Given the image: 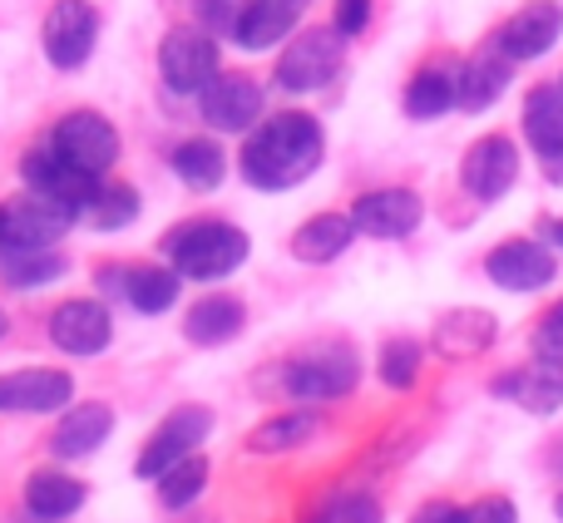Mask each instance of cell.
<instances>
[{
	"label": "cell",
	"mask_w": 563,
	"mask_h": 523,
	"mask_svg": "<svg viewBox=\"0 0 563 523\" xmlns=\"http://www.w3.org/2000/svg\"><path fill=\"white\" fill-rule=\"evenodd\" d=\"M321 158H327L321 124L301 109H282V114H267L247 129L243 148H238V174L257 193H287L317 174Z\"/></svg>",
	"instance_id": "1"
},
{
	"label": "cell",
	"mask_w": 563,
	"mask_h": 523,
	"mask_svg": "<svg viewBox=\"0 0 563 523\" xmlns=\"http://www.w3.org/2000/svg\"><path fill=\"white\" fill-rule=\"evenodd\" d=\"M253 253V237L238 223H223V218H194V223L168 227L164 237V257L168 267L184 281H223L233 277L238 267Z\"/></svg>",
	"instance_id": "2"
},
{
	"label": "cell",
	"mask_w": 563,
	"mask_h": 523,
	"mask_svg": "<svg viewBox=\"0 0 563 523\" xmlns=\"http://www.w3.org/2000/svg\"><path fill=\"white\" fill-rule=\"evenodd\" d=\"M361 386V356L346 341H317V346L297 350L282 360V390L297 405H327V400H346Z\"/></svg>",
	"instance_id": "3"
},
{
	"label": "cell",
	"mask_w": 563,
	"mask_h": 523,
	"mask_svg": "<svg viewBox=\"0 0 563 523\" xmlns=\"http://www.w3.org/2000/svg\"><path fill=\"white\" fill-rule=\"evenodd\" d=\"M341 65H346V35L336 25L297 30L277 55V85L287 94H311V89H327L341 75Z\"/></svg>",
	"instance_id": "4"
},
{
	"label": "cell",
	"mask_w": 563,
	"mask_h": 523,
	"mask_svg": "<svg viewBox=\"0 0 563 523\" xmlns=\"http://www.w3.org/2000/svg\"><path fill=\"white\" fill-rule=\"evenodd\" d=\"M218 69H223V49L203 25H174L158 45V75L174 94H198L218 79Z\"/></svg>",
	"instance_id": "5"
},
{
	"label": "cell",
	"mask_w": 563,
	"mask_h": 523,
	"mask_svg": "<svg viewBox=\"0 0 563 523\" xmlns=\"http://www.w3.org/2000/svg\"><path fill=\"white\" fill-rule=\"evenodd\" d=\"M49 144H55L75 168H85V174H95V178H104L109 168L119 164V154H124L119 129L109 124L104 114H95V109H75V114H65L55 129H49Z\"/></svg>",
	"instance_id": "6"
},
{
	"label": "cell",
	"mask_w": 563,
	"mask_h": 523,
	"mask_svg": "<svg viewBox=\"0 0 563 523\" xmlns=\"http://www.w3.org/2000/svg\"><path fill=\"white\" fill-rule=\"evenodd\" d=\"M208 435H213V410H208V405H178V410H168L164 425H158L154 435L144 439V449H139L134 475L139 479H158L168 465H178L184 455L203 449Z\"/></svg>",
	"instance_id": "7"
},
{
	"label": "cell",
	"mask_w": 563,
	"mask_h": 523,
	"mask_svg": "<svg viewBox=\"0 0 563 523\" xmlns=\"http://www.w3.org/2000/svg\"><path fill=\"white\" fill-rule=\"evenodd\" d=\"M40 45H45V59L55 69L89 65L99 45V10L89 0H55L45 10V25H40Z\"/></svg>",
	"instance_id": "8"
},
{
	"label": "cell",
	"mask_w": 563,
	"mask_h": 523,
	"mask_svg": "<svg viewBox=\"0 0 563 523\" xmlns=\"http://www.w3.org/2000/svg\"><path fill=\"white\" fill-rule=\"evenodd\" d=\"M263 109H267L263 85H257L253 75H243V69H233V75L218 69L213 85L198 89V114H203V124L218 129V134H247V129L263 119Z\"/></svg>",
	"instance_id": "9"
},
{
	"label": "cell",
	"mask_w": 563,
	"mask_h": 523,
	"mask_svg": "<svg viewBox=\"0 0 563 523\" xmlns=\"http://www.w3.org/2000/svg\"><path fill=\"white\" fill-rule=\"evenodd\" d=\"M75 223H79V213L69 203L25 188L20 198L5 203V253L10 247H55Z\"/></svg>",
	"instance_id": "10"
},
{
	"label": "cell",
	"mask_w": 563,
	"mask_h": 523,
	"mask_svg": "<svg viewBox=\"0 0 563 523\" xmlns=\"http://www.w3.org/2000/svg\"><path fill=\"white\" fill-rule=\"evenodd\" d=\"M99 291L104 297H124L139 316H164L174 311L178 291H184V277L174 267H99Z\"/></svg>",
	"instance_id": "11"
},
{
	"label": "cell",
	"mask_w": 563,
	"mask_h": 523,
	"mask_svg": "<svg viewBox=\"0 0 563 523\" xmlns=\"http://www.w3.org/2000/svg\"><path fill=\"white\" fill-rule=\"evenodd\" d=\"M426 218V203L410 188H376V193H361L351 203V223L361 237H376V243H400L410 237Z\"/></svg>",
	"instance_id": "12"
},
{
	"label": "cell",
	"mask_w": 563,
	"mask_h": 523,
	"mask_svg": "<svg viewBox=\"0 0 563 523\" xmlns=\"http://www.w3.org/2000/svg\"><path fill=\"white\" fill-rule=\"evenodd\" d=\"M485 271L499 291L525 297V291H544L559 277V262H554V247L534 243V237H509V243H499L485 257Z\"/></svg>",
	"instance_id": "13"
},
{
	"label": "cell",
	"mask_w": 563,
	"mask_h": 523,
	"mask_svg": "<svg viewBox=\"0 0 563 523\" xmlns=\"http://www.w3.org/2000/svg\"><path fill=\"white\" fill-rule=\"evenodd\" d=\"M519 178V148L509 144L505 134H489V138H475L460 164V188H465L475 203H499V198L515 188Z\"/></svg>",
	"instance_id": "14"
},
{
	"label": "cell",
	"mask_w": 563,
	"mask_h": 523,
	"mask_svg": "<svg viewBox=\"0 0 563 523\" xmlns=\"http://www.w3.org/2000/svg\"><path fill=\"white\" fill-rule=\"evenodd\" d=\"M49 341H55V350H65V356H99V350H109V341H114V321H109L104 301L95 297H75V301H59L55 311H49Z\"/></svg>",
	"instance_id": "15"
},
{
	"label": "cell",
	"mask_w": 563,
	"mask_h": 523,
	"mask_svg": "<svg viewBox=\"0 0 563 523\" xmlns=\"http://www.w3.org/2000/svg\"><path fill=\"white\" fill-rule=\"evenodd\" d=\"M75 400V380L55 366H30L0 376V415H49Z\"/></svg>",
	"instance_id": "16"
},
{
	"label": "cell",
	"mask_w": 563,
	"mask_h": 523,
	"mask_svg": "<svg viewBox=\"0 0 563 523\" xmlns=\"http://www.w3.org/2000/svg\"><path fill=\"white\" fill-rule=\"evenodd\" d=\"M489 396L509 400V405H519L525 415H554V410H563V360H544L534 356L529 366H515L505 370V376L489 386Z\"/></svg>",
	"instance_id": "17"
},
{
	"label": "cell",
	"mask_w": 563,
	"mask_h": 523,
	"mask_svg": "<svg viewBox=\"0 0 563 523\" xmlns=\"http://www.w3.org/2000/svg\"><path fill=\"white\" fill-rule=\"evenodd\" d=\"M20 178H25V188H35V193H49V198H59V203H69L75 213H85L89 193H95V183H99L95 174L69 164L55 144L30 148V154L20 158Z\"/></svg>",
	"instance_id": "18"
},
{
	"label": "cell",
	"mask_w": 563,
	"mask_h": 523,
	"mask_svg": "<svg viewBox=\"0 0 563 523\" xmlns=\"http://www.w3.org/2000/svg\"><path fill=\"white\" fill-rule=\"evenodd\" d=\"M525 134L549 183H563V85H534L525 94Z\"/></svg>",
	"instance_id": "19"
},
{
	"label": "cell",
	"mask_w": 563,
	"mask_h": 523,
	"mask_svg": "<svg viewBox=\"0 0 563 523\" xmlns=\"http://www.w3.org/2000/svg\"><path fill=\"white\" fill-rule=\"evenodd\" d=\"M559 35H563L559 0H529V5H519L515 15L495 30V45L505 49L509 59H539L559 45Z\"/></svg>",
	"instance_id": "20"
},
{
	"label": "cell",
	"mask_w": 563,
	"mask_h": 523,
	"mask_svg": "<svg viewBox=\"0 0 563 523\" xmlns=\"http://www.w3.org/2000/svg\"><path fill=\"white\" fill-rule=\"evenodd\" d=\"M499 341V321L479 307H455L430 326V346L440 360H479Z\"/></svg>",
	"instance_id": "21"
},
{
	"label": "cell",
	"mask_w": 563,
	"mask_h": 523,
	"mask_svg": "<svg viewBox=\"0 0 563 523\" xmlns=\"http://www.w3.org/2000/svg\"><path fill=\"white\" fill-rule=\"evenodd\" d=\"M311 10V0H247L243 15H238L233 45L243 49H273L287 35H297L301 15Z\"/></svg>",
	"instance_id": "22"
},
{
	"label": "cell",
	"mask_w": 563,
	"mask_h": 523,
	"mask_svg": "<svg viewBox=\"0 0 563 523\" xmlns=\"http://www.w3.org/2000/svg\"><path fill=\"white\" fill-rule=\"evenodd\" d=\"M109 435H114V410H109L104 400H79L75 410L65 405V415H59L55 435H49V455L85 459V455H95Z\"/></svg>",
	"instance_id": "23"
},
{
	"label": "cell",
	"mask_w": 563,
	"mask_h": 523,
	"mask_svg": "<svg viewBox=\"0 0 563 523\" xmlns=\"http://www.w3.org/2000/svg\"><path fill=\"white\" fill-rule=\"evenodd\" d=\"M243 331H247V307L238 297H228V291L198 297L184 316V341L188 346H203V350L228 346V341H238Z\"/></svg>",
	"instance_id": "24"
},
{
	"label": "cell",
	"mask_w": 563,
	"mask_h": 523,
	"mask_svg": "<svg viewBox=\"0 0 563 523\" xmlns=\"http://www.w3.org/2000/svg\"><path fill=\"white\" fill-rule=\"evenodd\" d=\"M509 75H515V59L499 45H485L479 55H470L460 65V109H470V114L489 109L509 89Z\"/></svg>",
	"instance_id": "25"
},
{
	"label": "cell",
	"mask_w": 563,
	"mask_h": 523,
	"mask_svg": "<svg viewBox=\"0 0 563 523\" xmlns=\"http://www.w3.org/2000/svg\"><path fill=\"white\" fill-rule=\"evenodd\" d=\"M410 119H440L450 109H460V65L455 59H435V65L416 69V79L406 85V99H400Z\"/></svg>",
	"instance_id": "26"
},
{
	"label": "cell",
	"mask_w": 563,
	"mask_h": 523,
	"mask_svg": "<svg viewBox=\"0 0 563 523\" xmlns=\"http://www.w3.org/2000/svg\"><path fill=\"white\" fill-rule=\"evenodd\" d=\"M89 499V489L75 475H59V469H35L25 479V514L40 523H59L69 514H79Z\"/></svg>",
	"instance_id": "27"
},
{
	"label": "cell",
	"mask_w": 563,
	"mask_h": 523,
	"mask_svg": "<svg viewBox=\"0 0 563 523\" xmlns=\"http://www.w3.org/2000/svg\"><path fill=\"white\" fill-rule=\"evenodd\" d=\"M317 430H321V415H317V410H277V415H267L263 425L247 430L243 449H247V455H257V459H267V455H291V449H301L311 435H317Z\"/></svg>",
	"instance_id": "28"
},
{
	"label": "cell",
	"mask_w": 563,
	"mask_h": 523,
	"mask_svg": "<svg viewBox=\"0 0 563 523\" xmlns=\"http://www.w3.org/2000/svg\"><path fill=\"white\" fill-rule=\"evenodd\" d=\"M356 237V223L351 213H317L291 233V257L307 262V267H321V262H336Z\"/></svg>",
	"instance_id": "29"
},
{
	"label": "cell",
	"mask_w": 563,
	"mask_h": 523,
	"mask_svg": "<svg viewBox=\"0 0 563 523\" xmlns=\"http://www.w3.org/2000/svg\"><path fill=\"white\" fill-rule=\"evenodd\" d=\"M168 164H174L178 183L194 188V193H213L228 178V154L218 138H184V144L168 154Z\"/></svg>",
	"instance_id": "30"
},
{
	"label": "cell",
	"mask_w": 563,
	"mask_h": 523,
	"mask_svg": "<svg viewBox=\"0 0 563 523\" xmlns=\"http://www.w3.org/2000/svg\"><path fill=\"white\" fill-rule=\"evenodd\" d=\"M65 271H69V262L55 247H10V253H0V277L15 291H40L49 281H59Z\"/></svg>",
	"instance_id": "31"
},
{
	"label": "cell",
	"mask_w": 563,
	"mask_h": 523,
	"mask_svg": "<svg viewBox=\"0 0 563 523\" xmlns=\"http://www.w3.org/2000/svg\"><path fill=\"white\" fill-rule=\"evenodd\" d=\"M139 193L129 183H109V178H99L95 183V193H89V203H85V213H79V223H89L95 233H124L129 223L139 218Z\"/></svg>",
	"instance_id": "32"
},
{
	"label": "cell",
	"mask_w": 563,
	"mask_h": 523,
	"mask_svg": "<svg viewBox=\"0 0 563 523\" xmlns=\"http://www.w3.org/2000/svg\"><path fill=\"white\" fill-rule=\"evenodd\" d=\"M203 489H208V455L203 449H194V455H184L178 465H168L164 475L154 479V494H158V504L164 509H194L198 499H203Z\"/></svg>",
	"instance_id": "33"
},
{
	"label": "cell",
	"mask_w": 563,
	"mask_h": 523,
	"mask_svg": "<svg viewBox=\"0 0 563 523\" xmlns=\"http://www.w3.org/2000/svg\"><path fill=\"white\" fill-rule=\"evenodd\" d=\"M307 523H386V509H380V499L366 494V489H341V494L321 499L307 514Z\"/></svg>",
	"instance_id": "34"
},
{
	"label": "cell",
	"mask_w": 563,
	"mask_h": 523,
	"mask_svg": "<svg viewBox=\"0 0 563 523\" xmlns=\"http://www.w3.org/2000/svg\"><path fill=\"white\" fill-rule=\"evenodd\" d=\"M420 360H426V350H420V341L410 336H390L386 346H380L376 356V376L386 390H410L420 380Z\"/></svg>",
	"instance_id": "35"
},
{
	"label": "cell",
	"mask_w": 563,
	"mask_h": 523,
	"mask_svg": "<svg viewBox=\"0 0 563 523\" xmlns=\"http://www.w3.org/2000/svg\"><path fill=\"white\" fill-rule=\"evenodd\" d=\"M188 5H194V25H203L208 35L233 40L238 15H243V0H188Z\"/></svg>",
	"instance_id": "36"
},
{
	"label": "cell",
	"mask_w": 563,
	"mask_h": 523,
	"mask_svg": "<svg viewBox=\"0 0 563 523\" xmlns=\"http://www.w3.org/2000/svg\"><path fill=\"white\" fill-rule=\"evenodd\" d=\"M534 356L563 360V297L544 311V316H539V326H534Z\"/></svg>",
	"instance_id": "37"
},
{
	"label": "cell",
	"mask_w": 563,
	"mask_h": 523,
	"mask_svg": "<svg viewBox=\"0 0 563 523\" xmlns=\"http://www.w3.org/2000/svg\"><path fill=\"white\" fill-rule=\"evenodd\" d=\"M460 523H519V509L505 494H485L475 504H460Z\"/></svg>",
	"instance_id": "38"
},
{
	"label": "cell",
	"mask_w": 563,
	"mask_h": 523,
	"mask_svg": "<svg viewBox=\"0 0 563 523\" xmlns=\"http://www.w3.org/2000/svg\"><path fill=\"white\" fill-rule=\"evenodd\" d=\"M331 25L341 30V35H361V30L371 25V0H336V20Z\"/></svg>",
	"instance_id": "39"
},
{
	"label": "cell",
	"mask_w": 563,
	"mask_h": 523,
	"mask_svg": "<svg viewBox=\"0 0 563 523\" xmlns=\"http://www.w3.org/2000/svg\"><path fill=\"white\" fill-rule=\"evenodd\" d=\"M410 523H460V504H450V499H430V504L416 509Z\"/></svg>",
	"instance_id": "40"
},
{
	"label": "cell",
	"mask_w": 563,
	"mask_h": 523,
	"mask_svg": "<svg viewBox=\"0 0 563 523\" xmlns=\"http://www.w3.org/2000/svg\"><path fill=\"white\" fill-rule=\"evenodd\" d=\"M544 237H549L554 247H563V218H549V223H544Z\"/></svg>",
	"instance_id": "41"
},
{
	"label": "cell",
	"mask_w": 563,
	"mask_h": 523,
	"mask_svg": "<svg viewBox=\"0 0 563 523\" xmlns=\"http://www.w3.org/2000/svg\"><path fill=\"white\" fill-rule=\"evenodd\" d=\"M0 253H5V203H0Z\"/></svg>",
	"instance_id": "42"
},
{
	"label": "cell",
	"mask_w": 563,
	"mask_h": 523,
	"mask_svg": "<svg viewBox=\"0 0 563 523\" xmlns=\"http://www.w3.org/2000/svg\"><path fill=\"white\" fill-rule=\"evenodd\" d=\"M5 331H10V316H5V311H0V341H5Z\"/></svg>",
	"instance_id": "43"
},
{
	"label": "cell",
	"mask_w": 563,
	"mask_h": 523,
	"mask_svg": "<svg viewBox=\"0 0 563 523\" xmlns=\"http://www.w3.org/2000/svg\"><path fill=\"white\" fill-rule=\"evenodd\" d=\"M554 519H559V523H563V494H559V499H554Z\"/></svg>",
	"instance_id": "44"
},
{
	"label": "cell",
	"mask_w": 563,
	"mask_h": 523,
	"mask_svg": "<svg viewBox=\"0 0 563 523\" xmlns=\"http://www.w3.org/2000/svg\"><path fill=\"white\" fill-rule=\"evenodd\" d=\"M559 85H563V79H559Z\"/></svg>",
	"instance_id": "45"
}]
</instances>
